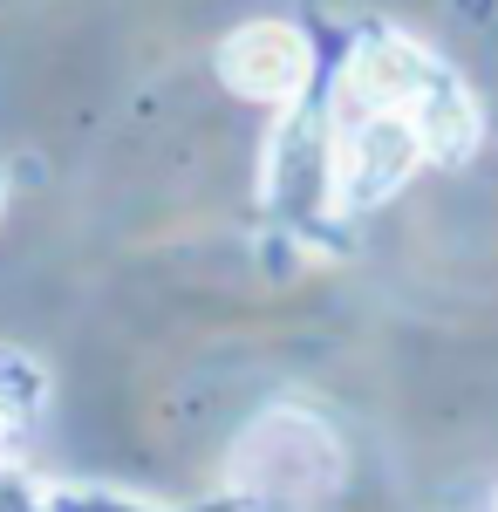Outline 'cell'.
<instances>
[{
	"label": "cell",
	"instance_id": "cell-1",
	"mask_svg": "<svg viewBox=\"0 0 498 512\" xmlns=\"http://www.w3.org/2000/svg\"><path fill=\"white\" fill-rule=\"evenodd\" d=\"M239 478L260 492V499H321V492H335V478H342V444L328 437L321 417H307V410H273L267 424H253V437L239 444Z\"/></svg>",
	"mask_w": 498,
	"mask_h": 512
},
{
	"label": "cell",
	"instance_id": "cell-2",
	"mask_svg": "<svg viewBox=\"0 0 498 512\" xmlns=\"http://www.w3.org/2000/svg\"><path fill=\"white\" fill-rule=\"evenodd\" d=\"M260 185H267V205L287 212L294 226H314L335 205V123L314 103H294L280 110V130L267 137V164H260Z\"/></svg>",
	"mask_w": 498,
	"mask_h": 512
},
{
	"label": "cell",
	"instance_id": "cell-3",
	"mask_svg": "<svg viewBox=\"0 0 498 512\" xmlns=\"http://www.w3.org/2000/svg\"><path fill=\"white\" fill-rule=\"evenodd\" d=\"M219 82H226L232 96H246V103H260V110H294L307 103V89H314V41L307 28L294 21H239L226 41H219Z\"/></svg>",
	"mask_w": 498,
	"mask_h": 512
},
{
	"label": "cell",
	"instance_id": "cell-4",
	"mask_svg": "<svg viewBox=\"0 0 498 512\" xmlns=\"http://www.w3.org/2000/svg\"><path fill=\"white\" fill-rule=\"evenodd\" d=\"M417 164H430V158H423V137L403 117L376 110V117L335 123V205H342V212L389 205V198L417 178Z\"/></svg>",
	"mask_w": 498,
	"mask_h": 512
},
{
	"label": "cell",
	"instance_id": "cell-5",
	"mask_svg": "<svg viewBox=\"0 0 498 512\" xmlns=\"http://www.w3.org/2000/svg\"><path fill=\"white\" fill-rule=\"evenodd\" d=\"M41 396H48L41 362H28L21 349H0V410H7L14 424H28V417L41 410Z\"/></svg>",
	"mask_w": 498,
	"mask_h": 512
},
{
	"label": "cell",
	"instance_id": "cell-6",
	"mask_svg": "<svg viewBox=\"0 0 498 512\" xmlns=\"http://www.w3.org/2000/svg\"><path fill=\"white\" fill-rule=\"evenodd\" d=\"M48 512H157V506H137L123 492H96V485H48Z\"/></svg>",
	"mask_w": 498,
	"mask_h": 512
},
{
	"label": "cell",
	"instance_id": "cell-7",
	"mask_svg": "<svg viewBox=\"0 0 498 512\" xmlns=\"http://www.w3.org/2000/svg\"><path fill=\"white\" fill-rule=\"evenodd\" d=\"M14 431H21V424H14V417H7V410H0V458H7V451H14Z\"/></svg>",
	"mask_w": 498,
	"mask_h": 512
},
{
	"label": "cell",
	"instance_id": "cell-8",
	"mask_svg": "<svg viewBox=\"0 0 498 512\" xmlns=\"http://www.w3.org/2000/svg\"><path fill=\"white\" fill-rule=\"evenodd\" d=\"M0 212H7V171H0Z\"/></svg>",
	"mask_w": 498,
	"mask_h": 512
},
{
	"label": "cell",
	"instance_id": "cell-9",
	"mask_svg": "<svg viewBox=\"0 0 498 512\" xmlns=\"http://www.w3.org/2000/svg\"><path fill=\"white\" fill-rule=\"evenodd\" d=\"M492 512H498V499H492Z\"/></svg>",
	"mask_w": 498,
	"mask_h": 512
}]
</instances>
